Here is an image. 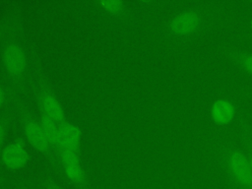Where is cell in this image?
Segmentation results:
<instances>
[{"label": "cell", "mask_w": 252, "mask_h": 189, "mask_svg": "<svg viewBox=\"0 0 252 189\" xmlns=\"http://www.w3.org/2000/svg\"><path fill=\"white\" fill-rule=\"evenodd\" d=\"M211 145L232 189H252V167L242 147L225 137H215Z\"/></svg>", "instance_id": "6da1fadb"}, {"label": "cell", "mask_w": 252, "mask_h": 189, "mask_svg": "<svg viewBox=\"0 0 252 189\" xmlns=\"http://www.w3.org/2000/svg\"><path fill=\"white\" fill-rule=\"evenodd\" d=\"M209 8L191 6L178 11L166 23L167 33L176 39H190L198 35L211 22L213 13Z\"/></svg>", "instance_id": "7a4b0ae2"}, {"label": "cell", "mask_w": 252, "mask_h": 189, "mask_svg": "<svg viewBox=\"0 0 252 189\" xmlns=\"http://www.w3.org/2000/svg\"><path fill=\"white\" fill-rule=\"evenodd\" d=\"M1 60L8 76L14 81L24 78L28 68V56L24 46L17 40L7 41L2 48Z\"/></svg>", "instance_id": "3957f363"}, {"label": "cell", "mask_w": 252, "mask_h": 189, "mask_svg": "<svg viewBox=\"0 0 252 189\" xmlns=\"http://www.w3.org/2000/svg\"><path fill=\"white\" fill-rule=\"evenodd\" d=\"M21 109L26 142L36 152L43 155L49 154L53 147L46 137L39 120L35 119L26 107H22Z\"/></svg>", "instance_id": "277c9868"}, {"label": "cell", "mask_w": 252, "mask_h": 189, "mask_svg": "<svg viewBox=\"0 0 252 189\" xmlns=\"http://www.w3.org/2000/svg\"><path fill=\"white\" fill-rule=\"evenodd\" d=\"M30 160V153L25 138L19 137L6 144L0 152V161L9 170H20Z\"/></svg>", "instance_id": "5b68a950"}, {"label": "cell", "mask_w": 252, "mask_h": 189, "mask_svg": "<svg viewBox=\"0 0 252 189\" xmlns=\"http://www.w3.org/2000/svg\"><path fill=\"white\" fill-rule=\"evenodd\" d=\"M37 101L40 113L53 118L59 123L67 121L66 113L62 103L55 95L49 85L43 80H40L39 83Z\"/></svg>", "instance_id": "8992f818"}, {"label": "cell", "mask_w": 252, "mask_h": 189, "mask_svg": "<svg viewBox=\"0 0 252 189\" xmlns=\"http://www.w3.org/2000/svg\"><path fill=\"white\" fill-rule=\"evenodd\" d=\"M82 138V130L78 125L69 121L60 123L57 150L67 149L80 152Z\"/></svg>", "instance_id": "52a82bcc"}, {"label": "cell", "mask_w": 252, "mask_h": 189, "mask_svg": "<svg viewBox=\"0 0 252 189\" xmlns=\"http://www.w3.org/2000/svg\"><path fill=\"white\" fill-rule=\"evenodd\" d=\"M219 50L221 56L227 61L231 62L244 73L252 77V51L228 45H220Z\"/></svg>", "instance_id": "ba28073f"}, {"label": "cell", "mask_w": 252, "mask_h": 189, "mask_svg": "<svg viewBox=\"0 0 252 189\" xmlns=\"http://www.w3.org/2000/svg\"><path fill=\"white\" fill-rule=\"evenodd\" d=\"M211 117L216 123L220 125H225L229 123L234 117L233 104L231 101L224 98L217 99L211 106Z\"/></svg>", "instance_id": "9c48e42d"}, {"label": "cell", "mask_w": 252, "mask_h": 189, "mask_svg": "<svg viewBox=\"0 0 252 189\" xmlns=\"http://www.w3.org/2000/svg\"><path fill=\"white\" fill-rule=\"evenodd\" d=\"M237 135L252 167V123L248 119L241 118L238 121Z\"/></svg>", "instance_id": "30bf717a"}, {"label": "cell", "mask_w": 252, "mask_h": 189, "mask_svg": "<svg viewBox=\"0 0 252 189\" xmlns=\"http://www.w3.org/2000/svg\"><path fill=\"white\" fill-rule=\"evenodd\" d=\"M63 172L65 177L73 183L75 186L79 187L80 189H88V182H87V175L85 169L80 164H74L69 166H63Z\"/></svg>", "instance_id": "8fae6325"}, {"label": "cell", "mask_w": 252, "mask_h": 189, "mask_svg": "<svg viewBox=\"0 0 252 189\" xmlns=\"http://www.w3.org/2000/svg\"><path fill=\"white\" fill-rule=\"evenodd\" d=\"M39 123L48 138L50 144L53 148L57 149L58 145V138H59V129H60V123L54 120L53 118L40 113L39 115Z\"/></svg>", "instance_id": "7c38bea8"}, {"label": "cell", "mask_w": 252, "mask_h": 189, "mask_svg": "<svg viewBox=\"0 0 252 189\" xmlns=\"http://www.w3.org/2000/svg\"><path fill=\"white\" fill-rule=\"evenodd\" d=\"M59 160L61 162L62 167L82 163L80 152L73 151V150H67V149L59 150Z\"/></svg>", "instance_id": "4fadbf2b"}, {"label": "cell", "mask_w": 252, "mask_h": 189, "mask_svg": "<svg viewBox=\"0 0 252 189\" xmlns=\"http://www.w3.org/2000/svg\"><path fill=\"white\" fill-rule=\"evenodd\" d=\"M98 4L105 12L115 16L123 13L125 9L124 2L120 0H103V1H100Z\"/></svg>", "instance_id": "5bb4252c"}, {"label": "cell", "mask_w": 252, "mask_h": 189, "mask_svg": "<svg viewBox=\"0 0 252 189\" xmlns=\"http://www.w3.org/2000/svg\"><path fill=\"white\" fill-rule=\"evenodd\" d=\"M8 132V123L6 120L0 119V152L5 146V140Z\"/></svg>", "instance_id": "9a60e30c"}, {"label": "cell", "mask_w": 252, "mask_h": 189, "mask_svg": "<svg viewBox=\"0 0 252 189\" xmlns=\"http://www.w3.org/2000/svg\"><path fill=\"white\" fill-rule=\"evenodd\" d=\"M44 189H66L65 187H63L62 185L58 184L57 182H55L52 179H48L45 183V187Z\"/></svg>", "instance_id": "2e32d148"}, {"label": "cell", "mask_w": 252, "mask_h": 189, "mask_svg": "<svg viewBox=\"0 0 252 189\" xmlns=\"http://www.w3.org/2000/svg\"><path fill=\"white\" fill-rule=\"evenodd\" d=\"M6 100H7V94H6L5 89L0 84V108L6 103Z\"/></svg>", "instance_id": "e0dca14e"}, {"label": "cell", "mask_w": 252, "mask_h": 189, "mask_svg": "<svg viewBox=\"0 0 252 189\" xmlns=\"http://www.w3.org/2000/svg\"><path fill=\"white\" fill-rule=\"evenodd\" d=\"M244 92L249 94H252V83L249 84V85H246L245 88H244Z\"/></svg>", "instance_id": "ac0fdd59"}, {"label": "cell", "mask_w": 252, "mask_h": 189, "mask_svg": "<svg viewBox=\"0 0 252 189\" xmlns=\"http://www.w3.org/2000/svg\"><path fill=\"white\" fill-rule=\"evenodd\" d=\"M2 37H3V27H2V25L0 24V41H1Z\"/></svg>", "instance_id": "d6986e66"}, {"label": "cell", "mask_w": 252, "mask_h": 189, "mask_svg": "<svg viewBox=\"0 0 252 189\" xmlns=\"http://www.w3.org/2000/svg\"><path fill=\"white\" fill-rule=\"evenodd\" d=\"M2 181H3V179H2V178H1V177H0V183H1V182H2Z\"/></svg>", "instance_id": "ffe728a7"}]
</instances>
